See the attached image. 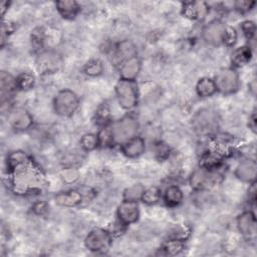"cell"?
I'll use <instances>...</instances> for the list:
<instances>
[{"instance_id": "e575fe53", "label": "cell", "mask_w": 257, "mask_h": 257, "mask_svg": "<svg viewBox=\"0 0 257 257\" xmlns=\"http://www.w3.org/2000/svg\"><path fill=\"white\" fill-rule=\"evenodd\" d=\"M241 29L243 31V34L245 35V37L248 40H251L256 33V25L253 21L251 20H246L244 22H242L241 24Z\"/></svg>"}, {"instance_id": "484cf974", "label": "cell", "mask_w": 257, "mask_h": 257, "mask_svg": "<svg viewBox=\"0 0 257 257\" xmlns=\"http://www.w3.org/2000/svg\"><path fill=\"white\" fill-rule=\"evenodd\" d=\"M162 198V192L158 187H150L144 190L142 201L147 205H155L157 204Z\"/></svg>"}, {"instance_id": "d590c367", "label": "cell", "mask_w": 257, "mask_h": 257, "mask_svg": "<svg viewBox=\"0 0 257 257\" xmlns=\"http://www.w3.org/2000/svg\"><path fill=\"white\" fill-rule=\"evenodd\" d=\"M61 177L63 179V181L67 184H71L77 181L78 177H79V173L76 169L73 168H67L65 170L62 171L61 173Z\"/></svg>"}, {"instance_id": "d6986e66", "label": "cell", "mask_w": 257, "mask_h": 257, "mask_svg": "<svg viewBox=\"0 0 257 257\" xmlns=\"http://www.w3.org/2000/svg\"><path fill=\"white\" fill-rule=\"evenodd\" d=\"M115 57L120 62H124L125 60L137 56V47L134 42L131 40H122L118 42L115 46Z\"/></svg>"}, {"instance_id": "4dcf8cb0", "label": "cell", "mask_w": 257, "mask_h": 257, "mask_svg": "<svg viewBox=\"0 0 257 257\" xmlns=\"http://www.w3.org/2000/svg\"><path fill=\"white\" fill-rule=\"evenodd\" d=\"M184 248H185L184 241L171 239L163 246L162 250L165 255H177L181 253L184 250Z\"/></svg>"}, {"instance_id": "60d3db41", "label": "cell", "mask_w": 257, "mask_h": 257, "mask_svg": "<svg viewBox=\"0 0 257 257\" xmlns=\"http://www.w3.org/2000/svg\"><path fill=\"white\" fill-rule=\"evenodd\" d=\"M255 185H256L255 182L251 183V187L249 188V191H248V193H249V200L251 202H255V200H256V186Z\"/></svg>"}, {"instance_id": "4316f807", "label": "cell", "mask_w": 257, "mask_h": 257, "mask_svg": "<svg viewBox=\"0 0 257 257\" xmlns=\"http://www.w3.org/2000/svg\"><path fill=\"white\" fill-rule=\"evenodd\" d=\"M104 70L103 64L99 59H91L87 61L83 66V72L87 76L95 77L100 75Z\"/></svg>"}, {"instance_id": "b9f144b4", "label": "cell", "mask_w": 257, "mask_h": 257, "mask_svg": "<svg viewBox=\"0 0 257 257\" xmlns=\"http://www.w3.org/2000/svg\"><path fill=\"white\" fill-rule=\"evenodd\" d=\"M248 125H249V127H250L254 133L256 132V114H255V112H253V113L249 116Z\"/></svg>"}, {"instance_id": "52a82bcc", "label": "cell", "mask_w": 257, "mask_h": 257, "mask_svg": "<svg viewBox=\"0 0 257 257\" xmlns=\"http://www.w3.org/2000/svg\"><path fill=\"white\" fill-rule=\"evenodd\" d=\"M111 244V235L104 229L95 228L91 230L84 239L85 247L91 252L106 251Z\"/></svg>"}, {"instance_id": "ffe728a7", "label": "cell", "mask_w": 257, "mask_h": 257, "mask_svg": "<svg viewBox=\"0 0 257 257\" xmlns=\"http://www.w3.org/2000/svg\"><path fill=\"white\" fill-rule=\"evenodd\" d=\"M56 9L63 18L73 19L78 14L80 7L76 1L61 0L56 2Z\"/></svg>"}, {"instance_id": "6da1fadb", "label": "cell", "mask_w": 257, "mask_h": 257, "mask_svg": "<svg viewBox=\"0 0 257 257\" xmlns=\"http://www.w3.org/2000/svg\"><path fill=\"white\" fill-rule=\"evenodd\" d=\"M10 171L13 174L12 182L15 190L19 193L26 194L35 191L41 184L42 176L32 160L21 164Z\"/></svg>"}, {"instance_id": "2e32d148", "label": "cell", "mask_w": 257, "mask_h": 257, "mask_svg": "<svg viewBox=\"0 0 257 257\" xmlns=\"http://www.w3.org/2000/svg\"><path fill=\"white\" fill-rule=\"evenodd\" d=\"M145 140L139 136H136L120 145L122 154L127 158H137L141 156L145 152Z\"/></svg>"}, {"instance_id": "9a60e30c", "label": "cell", "mask_w": 257, "mask_h": 257, "mask_svg": "<svg viewBox=\"0 0 257 257\" xmlns=\"http://www.w3.org/2000/svg\"><path fill=\"white\" fill-rule=\"evenodd\" d=\"M237 227L239 232L251 237L256 232V218L252 211H245L237 217Z\"/></svg>"}, {"instance_id": "7c38bea8", "label": "cell", "mask_w": 257, "mask_h": 257, "mask_svg": "<svg viewBox=\"0 0 257 257\" xmlns=\"http://www.w3.org/2000/svg\"><path fill=\"white\" fill-rule=\"evenodd\" d=\"M209 12V7L205 2L191 1L183 3L182 13L185 17L193 20L204 19Z\"/></svg>"}, {"instance_id": "f546056e", "label": "cell", "mask_w": 257, "mask_h": 257, "mask_svg": "<svg viewBox=\"0 0 257 257\" xmlns=\"http://www.w3.org/2000/svg\"><path fill=\"white\" fill-rule=\"evenodd\" d=\"M80 146L84 151H93L99 146L98 135L95 134H85L80 139Z\"/></svg>"}, {"instance_id": "7a4b0ae2", "label": "cell", "mask_w": 257, "mask_h": 257, "mask_svg": "<svg viewBox=\"0 0 257 257\" xmlns=\"http://www.w3.org/2000/svg\"><path fill=\"white\" fill-rule=\"evenodd\" d=\"M113 144H122L137 136L139 131V122L132 115H125L114 121L108 127Z\"/></svg>"}, {"instance_id": "ba28073f", "label": "cell", "mask_w": 257, "mask_h": 257, "mask_svg": "<svg viewBox=\"0 0 257 257\" xmlns=\"http://www.w3.org/2000/svg\"><path fill=\"white\" fill-rule=\"evenodd\" d=\"M192 123L196 132L202 135H208L215 132L218 126L217 115L209 109H202L193 116Z\"/></svg>"}, {"instance_id": "3957f363", "label": "cell", "mask_w": 257, "mask_h": 257, "mask_svg": "<svg viewBox=\"0 0 257 257\" xmlns=\"http://www.w3.org/2000/svg\"><path fill=\"white\" fill-rule=\"evenodd\" d=\"M115 94L119 105L124 109H132L138 104L139 90L136 80L119 79L115 85Z\"/></svg>"}, {"instance_id": "8992f818", "label": "cell", "mask_w": 257, "mask_h": 257, "mask_svg": "<svg viewBox=\"0 0 257 257\" xmlns=\"http://www.w3.org/2000/svg\"><path fill=\"white\" fill-rule=\"evenodd\" d=\"M217 91L223 94H231L238 90L240 79L237 71L234 68L221 69L214 78Z\"/></svg>"}, {"instance_id": "74e56055", "label": "cell", "mask_w": 257, "mask_h": 257, "mask_svg": "<svg viewBox=\"0 0 257 257\" xmlns=\"http://www.w3.org/2000/svg\"><path fill=\"white\" fill-rule=\"evenodd\" d=\"M155 154L157 157H159L161 160L167 158L170 154V149L167 147L166 144L159 142L158 144H156L155 146Z\"/></svg>"}, {"instance_id": "e0dca14e", "label": "cell", "mask_w": 257, "mask_h": 257, "mask_svg": "<svg viewBox=\"0 0 257 257\" xmlns=\"http://www.w3.org/2000/svg\"><path fill=\"white\" fill-rule=\"evenodd\" d=\"M141 71V60L138 56H134L120 64L119 74L121 79L136 80Z\"/></svg>"}, {"instance_id": "8d00e7d4", "label": "cell", "mask_w": 257, "mask_h": 257, "mask_svg": "<svg viewBox=\"0 0 257 257\" xmlns=\"http://www.w3.org/2000/svg\"><path fill=\"white\" fill-rule=\"evenodd\" d=\"M255 5L254 1H237L234 3L235 9L240 13H246L250 11Z\"/></svg>"}, {"instance_id": "9c48e42d", "label": "cell", "mask_w": 257, "mask_h": 257, "mask_svg": "<svg viewBox=\"0 0 257 257\" xmlns=\"http://www.w3.org/2000/svg\"><path fill=\"white\" fill-rule=\"evenodd\" d=\"M37 69L41 74L54 73L58 71L62 65L61 57L53 51H42L36 59Z\"/></svg>"}, {"instance_id": "83f0119b", "label": "cell", "mask_w": 257, "mask_h": 257, "mask_svg": "<svg viewBox=\"0 0 257 257\" xmlns=\"http://www.w3.org/2000/svg\"><path fill=\"white\" fill-rule=\"evenodd\" d=\"M30 157L27 156L24 152L21 151H16V152H12L8 157H7V168L9 170L14 169L15 167L24 164L28 161H30Z\"/></svg>"}, {"instance_id": "1f68e13d", "label": "cell", "mask_w": 257, "mask_h": 257, "mask_svg": "<svg viewBox=\"0 0 257 257\" xmlns=\"http://www.w3.org/2000/svg\"><path fill=\"white\" fill-rule=\"evenodd\" d=\"M145 188L140 185V184H136L133 185L128 188H126L123 192V200H127V201H138L142 199L143 193H144Z\"/></svg>"}, {"instance_id": "ab89813d", "label": "cell", "mask_w": 257, "mask_h": 257, "mask_svg": "<svg viewBox=\"0 0 257 257\" xmlns=\"http://www.w3.org/2000/svg\"><path fill=\"white\" fill-rule=\"evenodd\" d=\"M47 209H48V206L43 201H37L32 206V211L36 215H43L47 211Z\"/></svg>"}, {"instance_id": "d6a6232c", "label": "cell", "mask_w": 257, "mask_h": 257, "mask_svg": "<svg viewBox=\"0 0 257 257\" xmlns=\"http://www.w3.org/2000/svg\"><path fill=\"white\" fill-rule=\"evenodd\" d=\"M44 43V30L40 27L35 28L31 33V44L35 50H40Z\"/></svg>"}, {"instance_id": "44dd1931", "label": "cell", "mask_w": 257, "mask_h": 257, "mask_svg": "<svg viewBox=\"0 0 257 257\" xmlns=\"http://www.w3.org/2000/svg\"><path fill=\"white\" fill-rule=\"evenodd\" d=\"M0 87H1V99L4 101L10 94L17 88L16 78H14L10 73L2 71L0 75Z\"/></svg>"}, {"instance_id": "d4e9b609", "label": "cell", "mask_w": 257, "mask_h": 257, "mask_svg": "<svg viewBox=\"0 0 257 257\" xmlns=\"http://www.w3.org/2000/svg\"><path fill=\"white\" fill-rule=\"evenodd\" d=\"M196 91L201 97L212 96L217 91L214 79L210 77L200 78L196 84Z\"/></svg>"}, {"instance_id": "836d02e7", "label": "cell", "mask_w": 257, "mask_h": 257, "mask_svg": "<svg viewBox=\"0 0 257 257\" xmlns=\"http://www.w3.org/2000/svg\"><path fill=\"white\" fill-rule=\"evenodd\" d=\"M236 41H237L236 30L231 26H226L222 43H224L227 46H233L236 43Z\"/></svg>"}, {"instance_id": "ac0fdd59", "label": "cell", "mask_w": 257, "mask_h": 257, "mask_svg": "<svg viewBox=\"0 0 257 257\" xmlns=\"http://www.w3.org/2000/svg\"><path fill=\"white\" fill-rule=\"evenodd\" d=\"M83 195L77 190H68L57 194L54 198L55 203L62 207H75L82 202Z\"/></svg>"}, {"instance_id": "f35d334b", "label": "cell", "mask_w": 257, "mask_h": 257, "mask_svg": "<svg viewBox=\"0 0 257 257\" xmlns=\"http://www.w3.org/2000/svg\"><path fill=\"white\" fill-rule=\"evenodd\" d=\"M108 116H109V110L108 108L105 106V105H102L100 106L97 111H96V119H97V122L99 123H104L107 121L108 119Z\"/></svg>"}, {"instance_id": "7402d4cb", "label": "cell", "mask_w": 257, "mask_h": 257, "mask_svg": "<svg viewBox=\"0 0 257 257\" xmlns=\"http://www.w3.org/2000/svg\"><path fill=\"white\" fill-rule=\"evenodd\" d=\"M223 156L212 150L202 155L200 160V167L208 170H217L222 164Z\"/></svg>"}, {"instance_id": "cb8c5ba5", "label": "cell", "mask_w": 257, "mask_h": 257, "mask_svg": "<svg viewBox=\"0 0 257 257\" xmlns=\"http://www.w3.org/2000/svg\"><path fill=\"white\" fill-rule=\"evenodd\" d=\"M252 57V50L249 46H241L236 48L231 54V61L234 66H243L247 64Z\"/></svg>"}, {"instance_id": "603a6c76", "label": "cell", "mask_w": 257, "mask_h": 257, "mask_svg": "<svg viewBox=\"0 0 257 257\" xmlns=\"http://www.w3.org/2000/svg\"><path fill=\"white\" fill-rule=\"evenodd\" d=\"M184 195L182 190L176 186V185H172L169 186L164 193V201L166 203L167 206L169 207H177L179 206L182 201H183Z\"/></svg>"}, {"instance_id": "277c9868", "label": "cell", "mask_w": 257, "mask_h": 257, "mask_svg": "<svg viewBox=\"0 0 257 257\" xmlns=\"http://www.w3.org/2000/svg\"><path fill=\"white\" fill-rule=\"evenodd\" d=\"M78 96L74 91L67 88L59 90L53 99L54 111L60 116H71L78 108Z\"/></svg>"}, {"instance_id": "5b68a950", "label": "cell", "mask_w": 257, "mask_h": 257, "mask_svg": "<svg viewBox=\"0 0 257 257\" xmlns=\"http://www.w3.org/2000/svg\"><path fill=\"white\" fill-rule=\"evenodd\" d=\"M222 180V176L217 172V170H208L200 167L194 171L190 177V185L192 189L196 191L209 190L219 184Z\"/></svg>"}, {"instance_id": "30bf717a", "label": "cell", "mask_w": 257, "mask_h": 257, "mask_svg": "<svg viewBox=\"0 0 257 257\" xmlns=\"http://www.w3.org/2000/svg\"><path fill=\"white\" fill-rule=\"evenodd\" d=\"M116 214L119 223L123 224L124 226L136 223L140 217L139 205L136 201L123 200L118 206Z\"/></svg>"}, {"instance_id": "4fadbf2b", "label": "cell", "mask_w": 257, "mask_h": 257, "mask_svg": "<svg viewBox=\"0 0 257 257\" xmlns=\"http://www.w3.org/2000/svg\"><path fill=\"white\" fill-rule=\"evenodd\" d=\"M9 124L16 131H25L32 126L33 117L25 109L19 108L10 113L8 117Z\"/></svg>"}, {"instance_id": "f1b7e54d", "label": "cell", "mask_w": 257, "mask_h": 257, "mask_svg": "<svg viewBox=\"0 0 257 257\" xmlns=\"http://www.w3.org/2000/svg\"><path fill=\"white\" fill-rule=\"evenodd\" d=\"M35 77L29 72H22L16 77L17 88L21 90H28L34 86Z\"/></svg>"}, {"instance_id": "5bb4252c", "label": "cell", "mask_w": 257, "mask_h": 257, "mask_svg": "<svg viewBox=\"0 0 257 257\" xmlns=\"http://www.w3.org/2000/svg\"><path fill=\"white\" fill-rule=\"evenodd\" d=\"M257 165L254 160H244L242 161L235 170V176L242 182L253 183L256 179Z\"/></svg>"}, {"instance_id": "8fae6325", "label": "cell", "mask_w": 257, "mask_h": 257, "mask_svg": "<svg viewBox=\"0 0 257 257\" xmlns=\"http://www.w3.org/2000/svg\"><path fill=\"white\" fill-rule=\"evenodd\" d=\"M226 26L220 20H212L203 28V38L212 45H219L223 41Z\"/></svg>"}]
</instances>
